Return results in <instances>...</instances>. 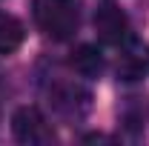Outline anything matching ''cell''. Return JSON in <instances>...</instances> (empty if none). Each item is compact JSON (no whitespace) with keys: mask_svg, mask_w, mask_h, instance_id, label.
<instances>
[{"mask_svg":"<svg viewBox=\"0 0 149 146\" xmlns=\"http://www.w3.org/2000/svg\"><path fill=\"white\" fill-rule=\"evenodd\" d=\"M12 132L20 143H52L55 129L46 123V117L35 106H20L12 117Z\"/></svg>","mask_w":149,"mask_h":146,"instance_id":"3","label":"cell"},{"mask_svg":"<svg viewBox=\"0 0 149 146\" xmlns=\"http://www.w3.org/2000/svg\"><path fill=\"white\" fill-rule=\"evenodd\" d=\"M149 72V46L132 40L123 43V55L118 60V74L123 80H135V77H143Z\"/></svg>","mask_w":149,"mask_h":146,"instance_id":"5","label":"cell"},{"mask_svg":"<svg viewBox=\"0 0 149 146\" xmlns=\"http://www.w3.org/2000/svg\"><path fill=\"white\" fill-rule=\"evenodd\" d=\"M23 37H26L23 23H20L15 15H6V12H0V55H9V52H15L20 43H23Z\"/></svg>","mask_w":149,"mask_h":146,"instance_id":"7","label":"cell"},{"mask_svg":"<svg viewBox=\"0 0 149 146\" xmlns=\"http://www.w3.org/2000/svg\"><path fill=\"white\" fill-rule=\"evenodd\" d=\"M95 32L109 46H123L129 40V20L115 3H103L95 12Z\"/></svg>","mask_w":149,"mask_h":146,"instance_id":"4","label":"cell"},{"mask_svg":"<svg viewBox=\"0 0 149 146\" xmlns=\"http://www.w3.org/2000/svg\"><path fill=\"white\" fill-rule=\"evenodd\" d=\"M72 69L80 77H97V74L103 72V57H100V52L95 49V46H77L72 52Z\"/></svg>","mask_w":149,"mask_h":146,"instance_id":"6","label":"cell"},{"mask_svg":"<svg viewBox=\"0 0 149 146\" xmlns=\"http://www.w3.org/2000/svg\"><path fill=\"white\" fill-rule=\"evenodd\" d=\"M49 106L60 115V117H66V120H80L86 112H89V92L83 89L80 83H74V80H55L52 86H49Z\"/></svg>","mask_w":149,"mask_h":146,"instance_id":"2","label":"cell"},{"mask_svg":"<svg viewBox=\"0 0 149 146\" xmlns=\"http://www.w3.org/2000/svg\"><path fill=\"white\" fill-rule=\"evenodd\" d=\"M35 20L52 40H69L80 26V0H35Z\"/></svg>","mask_w":149,"mask_h":146,"instance_id":"1","label":"cell"}]
</instances>
